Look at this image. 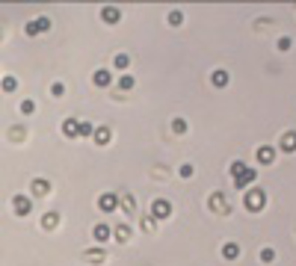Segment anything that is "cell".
Wrapping results in <instances>:
<instances>
[{"label": "cell", "mask_w": 296, "mask_h": 266, "mask_svg": "<svg viewBox=\"0 0 296 266\" xmlns=\"http://www.w3.org/2000/svg\"><path fill=\"white\" fill-rule=\"evenodd\" d=\"M169 213H172V204H169L166 198H157L154 204H151V216H157V219H166Z\"/></svg>", "instance_id": "6da1fadb"}, {"label": "cell", "mask_w": 296, "mask_h": 266, "mask_svg": "<svg viewBox=\"0 0 296 266\" xmlns=\"http://www.w3.org/2000/svg\"><path fill=\"white\" fill-rule=\"evenodd\" d=\"M246 207H249V210H261V207H263V190H252V192H246Z\"/></svg>", "instance_id": "7a4b0ae2"}, {"label": "cell", "mask_w": 296, "mask_h": 266, "mask_svg": "<svg viewBox=\"0 0 296 266\" xmlns=\"http://www.w3.org/2000/svg\"><path fill=\"white\" fill-rule=\"evenodd\" d=\"M48 27H51V21H48V18H36V21H30V24H27V33H30V36L48 33Z\"/></svg>", "instance_id": "3957f363"}, {"label": "cell", "mask_w": 296, "mask_h": 266, "mask_svg": "<svg viewBox=\"0 0 296 266\" xmlns=\"http://www.w3.org/2000/svg\"><path fill=\"white\" fill-rule=\"evenodd\" d=\"M12 207H15V213H18V216H27V213H30V198L15 196V198H12Z\"/></svg>", "instance_id": "277c9868"}, {"label": "cell", "mask_w": 296, "mask_h": 266, "mask_svg": "<svg viewBox=\"0 0 296 266\" xmlns=\"http://www.w3.org/2000/svg\"><path fill=\"white\" fill-rule=\"evenodd\" d=\"M116 204H119V198H116L113 192H107V196H101V198H98V207L104 210V213H110V210H116Z\"/></svg>", "instance_id": "5b68a950"}, {"label": "cell", "mask_w": 296, "mask_h": 266, "mask_svg": "<svg viewBox=\"0 0 296 266\" xmlns=\"http://www.w3.org/2000/svg\"><path fill=\"white\" fill-rule=\"evenodd\" d=\"M119 15H122V12H119L116 6H104V9H101V18H104L107 24H116V21H119Z\"/></svg>", "instance_id": "8992f818"}, {"label": "cell", "mask_w": 296, "mask_h": 266, "mask_svg": "<svg viewBox=\"0 0 296 266\" xmlns=\"http://www.w3.org/2000/svg\"><path fill=\"white\" fill-rule=\"evenodd\" d=\"M210 80H213V86H219V89H222V86H228V71H222V68H216Z\"/></svg>", "instance_id": "52a82bcc"}, {"label": "cell", "mask_w": 296, "mask_h": 266, "mask_svg": "<svg viewBox=\"0 0 296 266\" xmlns=\"http://www.w3.org/2000/svg\"><path fill=\"white\" fill-rule=\"evenodd\" d=\"M63 130H66V136H80V122L77 118H68L66 124H63Z\"/></svg>", "instance_id": "ba28073f"}, {"label": "cell", "mask_w": 296, "mask_h": 266, "mask_svg": "<svg viewBox=\"0 0 296 266\" xmlns=\"http://www.w3.org/2000/svg\"><path fill=\"white\" fill-rule=\"evenodd\" d=\"M258 160H261V163H272V160H275V151H272L269 145H263V148H258Z\"/></svg>", "instance_id": "9c48e42d"}, {"label": "cell", "mask_w": 296, "mask_h": 266, "mask_svg": "<svg viewBox=\"0 0 296 266\" xmlns=\"http://www.w3.org/2000/svg\"><path fill=\"white\" fill-rule=\"evenodd\" d=\"M237 254H240V246H237V242H225V246H222V258L234 260Z\"/></svg>", "instance_id": "30bf717a"}, {"label": "cell", "mask_w": 296, "mask_h": 266, "mask_svg": "<svg viewBox=\"0 0 296 266\" xmlns=\"http://www.w3.org/2000/svg\"><path fill=\"white\" fill-rule=\"evenodd\" d=\"M281 148H284V151H296V133L293 130L281 136Z\"/></svg>", "instance_id": "8fae6325"}, {"label": "cell", "mask_w": 296, "mask_h": 266, "mask_svg": "<svg viewBox=\"0 0 296 266\" xmlns=\"http://www.w3.org/2000/svg\"><path fill=\"white\" fill-rule=\"evenodd\" d=\"M110 80H113V74H110V71H104V68L95 71V86H110Z\"/></svg>", "instance_id": "7c38bea8"}, {"label": "cell", "mask_w": 296, "mask_h": 266, "mask_svg": "<svg viewBox=\"0 0 296 266\" xmlns=\"http://www.w3.org/2000/svg\"><path fill=\"white\" fill-rule=\"evenodd\" d=\"M48 190H51V186H48V180H45V178L33 180V192H36V196H48Z\"/></svg>", "instance_id": "4fadbf2b"}, {"label": "cell", "mask_w": 296, "mask_h": 266, "mask_svg": "<svg viewBox=\"0 0 296 266\" xmlns=\"http://www.w3.org/2000/svg\"><path fill=\"white\" fill-rule=\"evenodd\" d=\"M110 228H107V225H95V240H98V242H107V240H110Z\"/></svg>", "instance_id": "5bb4252c"}, {"label": "cell", "mask_w": 296, "mask_h": 266, "mask_svg": "<svg viewBox=\"0 0 296 266\" xmlns=\"http://www.w3.org/2000/svg\"><path fill=\"white\" fill-rule=\"evenodd\" d=\"M95 142H98V145H107V142H110V128H98V130H95Z\"/></svg>", "instance_id": "9a60e30c"}, {"label": "cell", "mask_w": 296, "mask_h": 266, "mask_svg": "<svg viewBox=\"0 0 296 266\" xmlns=\"http://www.w3.org/2000/svg\"><path fill=\"white\" fill-rule=\"evenodd\" d=\"M18 89V80L15 77H3V92H15Z\"/></svg>", "instance_id": "2e32d148"}, {"label": "cell", "mask_w": 296, "mask_h": 266, "mask_svg": "<svg viewBox=\"0 0 296 266\" xmlns=\"http://www.w3.org/2000/svg\"><path fill=\"white\" fill-rule=\"evenodd\" d=\"M33 110H36V100H30V98H27V100H21V112H24V116H30Z\"/></svg>", "instance_id": "e0dca14e"}, {"label": "cell", "mask_w": 296, "mask_h": 266, "mask_svg": "<svg viewBox=\"0 0 296 266\" xmlns=\"http://www.w3.org/2000/svg\"><path fill=\"white\" fill-rule=\"evenodd\" d=\"M57 222H60V216H57V213H45V228H54Z\"/></svg>", "instance_id": "ac0fdd59"}, {"label": "cell", "mask_w": 296, "mask_h": 266, "mask_svg": "<svg viewBox=\"0 0 296 266\" xmlns=\"http://www.w3.org/2000/svg\"><path fill=\"white\" fill-rule=\"evenodd\" d=\"M92 133H95V128L89 122H80V136H92Z\"/></svg>", "instance_id": "d6986e66"}, {"label": "cell", "mask_w": 296, "mask_h": 266, "mask_svg": "<svg viewBox=\"0 0 296 266\" xmlns=\"http://www.w3.org/2000/svg\"><path fill=\"white\" fill-rule=\"evenodd\" d=\"M116 236H119V240H128V236H131V228H128V225H119V228H116Z\"/></svg>", "instance_id": "ffe728a7"}, {"label": "cell", "mask_w": 296, "mask_h": 266, "mask_svg": "<svg viewBox=\"0 0 296 266\" xmlns=\"http://www.w3.org/2000/svg\"><path fill=\"white\" fill-rule=\"evenodd\" d=\"M261 260H263V264L275 260V252H272V248H263V252H261Z\"/></svg>", "instance_id": "44dd1931"}, {"label": "cell", "mask_w": 296, "mask_h": 266, "mask_svg": "<svg viewBox=\"0 0 296 266\" xmlns=\"http://www.w3.org/2000/svg\"><path fill=\"white\" fill-rule=\"evenodd\" d=\"M116 68H128V54H119L116 56Z\"/></svg>", "instance_id": "7402d4cb"}, {"label": "cell", "mask_w": 296, "mask_h": 266, "mask_svg": "<svg viewBox=\"0 0 296 266\" xmlns=\"http://www.w3.org/2000/svg\"><path fill=\"white\" fill-rule=\"evenodd\" d=\"M133 83H136V80H133L131 74H125V77H122V89H133Z\"/></svg>", "instance_id": "603a6c76"}, {"label": "cell", "mask_w": 296, "mask_h": 266, "mask_svg": "<svg viewBox=\"0 0 296 266\" xmlns=\"http://www.w3.org/2000/svg\"><path fill=\"white\" fill-rule=\"evenodd\" d=\"M169 21H172V24H181V21H184V15L175 9V12H169Z\"/></svg>", "instance_id": "cb8c5ba5"}, {"label": "cell", "mask_w": 296, "mask_h": 266, "mask_svg": "<svg viewBox=\"0 0 296 266\" xmlns=\"http://www.w3.org/2000/svg\"><path fill=\"white\" fill-rule=\"evenodd\" d=\"M51 92H54V95H63V92H66V86H63V83H54V86H51Z\"/></svg>", "instance_id": "d4e9b609"}, {"label": "cell", "mask_w": 296, "mask_h": 266, "mask_svg": "<svg viewBox=\"0 0 296 266\" xmlns=\"http://www.w3.org/2000/svg\"><path fill=\"white\" fill-rule=\"evenodd\" d=\"M290 48V38H278V50H287Z\"/></svg>", "instance_id": "484cf974"}]
</instances>
